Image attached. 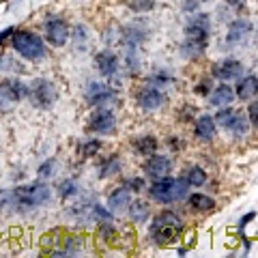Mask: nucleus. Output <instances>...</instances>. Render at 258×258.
I'll use <instances>...</instances> for the list:
<instances>
[{"instance_id": "obj_1", "label": "nucleus", "mask_w": 258, "mask_h": 258, "mask_svg": "<svg viewBox=\"0 0 258 258\" xmlns=\"http://www.w3.org/2000/svg\"><path fill=\"white\" fill-rule=\"evenodd\" d=\"M209 35H211V22L207 13H194L185 24V37H183V56L185 58H198L203 56L209 45Z\"/></svg>"}, {"instance_id": "obj_2", "label": "nucleus", "mask_w": 258, "mask_h": 258, "mask_svg": "<svg viewBox=\"0 0 258 258\" xmlns=\"http://www.w3.org/2000/svg\"><path fill=\"white\" fill-rule=\"evenodd\" d=\"M52 198V189L45 183H28V185H20L11 191H5L0 196V205L11 203L13 207H22V209H37L50 203Z\"/></svg>"}, {"instance_id": "obj_3", "label": "nucleus", "mask_w": 258, "mask_h": 258, "mask_svg": "<svg viewBox=\"0 0 258 258\" xmlns=\"http://www.w3.org/2000/svg\"><path fill=\"white\" fill-rule=\"evenodd\" d=\"M183 228H185V224L174 211H159L151 222L149 237L153 239V243L168 245V243H174L181 237Z\"/></svg>"}, {"instance_id": "obj_4", "label": "nucleus", "mask_w": 258, "mask_h": 258, "mask_svg": "<svg viewBox=\"0 0 258 258\" xmlns=\"http://www.w3.org/2000/svg\"><path fill=\"white\" fill-rule=\"evenodd\" d=\"M189 191V183L185 176L181 179H172V176H164V179H157L153 181V185L149 187V194L153 200H157L161 205H172V203H179L187 196Z\"/></svg>"}, {"instance_id": "obj_5", "label": "nucleus", "mask_w": 258, "mask_h": 258, "mask_svg": "<svg viewBox=\"0 0 258 258\" xmlns=\"http://www.w3.org/2000/svg\"><path fill=\"white\" fill-rule=\"evenodd\" d=\"M11 43H13V50L18 52L22 58L32 60V62L43 60L47 54L43 39L35 35L32 30H15L11 35Z\"/></svg>"}, {"instance_id": "obj_6", "label": "nucleus", "mask_w": 258, "mask_h": 258, "mask_svg": "<svg viewBox=\"0 0 258 258\" xmlns=\"http://www.w3.org/2000/svg\"><path fill=\"white\" fill-rule=\"evenodd\" d=\"M215 123L224 127L226 132H230L232 136H237V138H243L249 129V118L241 110H235L230 106L220 108V112L215 114Z\"/></svg>"}, {"instance_id": "obj_7", "label": "nucleus", "mask_w": 258, "mask_h": 258, "mask_svg": "<svg viewBox=\"0 0 258 258\" xmlns=\"http://www.w3.org/2000/svg\"><path fill=\"white\" fill-rule=\"evenodd\" d=\"M30 101L32 106L41 108V110H50L54 103H56V97H58V91H56V84L52 80H45V78H39L30 84Z\"/></svg>"}, {"instance_id": "obj_8", "label": "nucleus", "mask_w": 258, "mask_h": 258, "mask_svg": "<svg viewBox=\"0 0 258 258\" xmlns=\"http://www.w3.org/2000/svg\"><path fill=\"white\" fill-rule=\"evenodd\" d=\"M30 93V86H26L18 78L0 80V108H11L13 103H20L26 99Z\"/></svg>"}, {"instance_id": "obj_9", "label": "nucleus", "mask_w": 258, "mask_h": 258, "mask_svg": "<svg viewBox=\"0 0 258 258\" xmlns=\"http://www.w3.org/2000/svg\"><path fill=\"white\" fill-rule=\"evenodd\" d=\"M114 129H116V116L110 108L101 106L88 118V132H93L97 136H110V134H114Z\"/></svg>"}, {"instance_id": "obj_10", "label": "nucleus", "mask_w": 258, "mask_h": 258, "mask_svg": "<svg viewBox=\"0 0 258 258\" xmlns=\"http://www.w3.org/2000/svg\"><path fill=\"white\" fill-rule=\"evenodd\" d=\"M136 103H138V108L147 110V112H153V110H159L166 103V95L161 93L159 86L147 84V86H142L140 91L136 93Z\"/></svg>"}, {"instance_id": "obj_11", "label": "nucleus", "mask_w": 258, "mask_h": 258, "mask_svg": "<svg viewBox=\"0 0 258 258\" xmlns=\"http://www.w3.org/2000/svg\"><path fill=\"white\" fill-rule=\"evenodd\" d=\"M84 97L88 106H106V103L116 99V91L106 82H91L86 86Z\"/></svg>"}, {"instance_id": "obj_12", "label": "nucleus", "mask_w": 258, "mask_h": 258, "mask_svg": "<svg viewBox=\"0 0 258 258\" xmlns=\"http://www.w3.org/2000/svg\"><path fill=\"white\" fill-rule=\"evenodd\" d=\"M144 172H147V176L153 179V181L164 179V176H170L172 159L168 155H157V153H153V155H149V159L144 161Z\"/></svg>"}, {"instance_id": "obj_13", "label": "nucleus", "mask_w": 258, "mask_h": 258, "mask_svg": "<svg viewBox=\"0 0 258 258\" xmlns=\"http://www.w3.org/2000/svg\"><path fill=\"white\" fill-rule=\"evenodd\" d=\"M69 24L62 18H50L45 22V39L50 41L54 47H62L69 39Z\"/></svg>"}, {"instance_id": "obj_14", "label": "nucleus", "mask_w": 258, "mask_h": 258, "mask_svg": "<svg viewBox=\"0 0 258 258\" xmlns=\"http://www.w3.org/2000/svg\"><path fill=\"white\" fill-rule=\"evenodd\" d=\"M95 64H97V71L103 76V78H116L118 76V69H120V60L114 52L110 50H101L99 54L95 56Z\"/></svg>"}, {"instance_id": "obj_15", "label": "nucleus", "mask_w": 258, "mask_h": 258, "mask_svg": "<svg viewBox=\"0 0 258 258\" xmlns=\"http://www.w3.org/2000/svg\"><path fill=\"white\" fill-rule=\"evenodd\" d=\"M249 32H252V22L245 20V18H237L235 22H230L224 43L230 45V47L232 45H239V43H243L245 39L249 37Z\"/></svg>"}, {"instance_id": "obj_16", "label": "nucleus", "mask_w": 258, "mask_h": 258, "mask_svg": "<svg viewBox=\"0 0 258 258\" xmlns=\"http://www.w3.org/2000/svg\"><path fill=\"white\" fill-rule=\"evenodd\" d=\"M213 76L220 80V82H230V80H239L241 78V71H243V64L235 58H226L213 64Z\"/></svg>"}, {"instance_id": "obj_17", "label": "nucleus", "mask_w": 258, "mask_h": 258, "mask_svg": "<svg viewBox=\"0 0 258 258\" xmlns=\"http://www.w3.org/2000/svg\"><path fill=\"white\" fill-rule=\"evenodd\" d=\"M132 205V189L127 185H120L108 196V209L112 213H123Z\"/></svg>"}, {"instance_id": "obj_18", "label": "nucleus", "mask_w": 258, "mask_h": 258, "mask_svg": "<svg viewBox=\"0 0 258 258\" xmlns=\"http://www.w3.org/2000/svg\"><path fill=\"white\" fill-rule=\"evenodd\" d=\"M194 134H196L198 140H205V142H211L217 134V123L213 116L203 114L196 118V127H194Z\"/></svg>"}, {"instance_id": "obj_19", "label": "nucleus", "mask_w": 258, "mask_h": 258, "mask_svg": "<svg viewBox=\"0 0 258 258\" xmlns=\"http://www.w3.org/2000/svg\"><path fill=\"white\" fill-rule=\"evenodd\" d=\"M235 97H237V93L232 91V86L222 82L220 86L213 88L211 95H209V101H211V106H215V108H224V106H230V103L235 101Z\"/></svg>"}, {"instance_id": "obj_20", "label": "nucleus", "mask_w": 258, "mask_h": 258, "mask_svg": "<svg viewBox=\"0 0 258 258\" xmlns=\"http://www.w3.org/2000/svg\"><path fill=\"white\" fill-rule=\"evenodd\" d=\"M144 39H147V30L140 28L138 24H132V26H125L123 30H120V41H123V45L140 47L144 43Z\"/></svg>"}, {"instance_id": "obj_21", "label": "nucleus", "mask_w": 258, "mask_h": 258, "mask_svg": "<svg viewBox=\"0 0 258 258\" xmlns=\"http://www.w3.org/2000/svg\"><path fill=\"white\" fill-rule=\"evenodd\" d=\"M235 93H237L239 99H243V101L256 97V95H258V78H256V76H247V78H243V80H239Z\"/></svg>"}, {"instance_id": "obj_22", "label": "nucleus", "mask_w": 258, "mask_h": 258, "mask_svg": "<svg viewBox=\"0 0 258 258\" xmlns=\"http://www.w3.org/2000/svg\"><path fill=\"white\" fill-rule=\"evenodd\" d=\"M132 147H134V151L138 153V155L149 157V155H153V153H157L159 142H157L155 136H140V138H136L132 142Z\"/></svg>"}, {"instance_id": "obj_23", "label": "nucleus", "mask_w": 258, "mask_h": 258, "mask_svg": "<svg viewBox=\"0 0 258 258\" xmlns=\"http://www.w3.org/2000/svg\"><path fill=\"white\" fill-rule=\"evenodd\" d=\"M129 217L136 222V224H144L149 220V215H151V209L147 203H142V200H132V205H129Z\"/></svg>"}, {"instance_id": "obj_24", "label": "nucleus", "mask_w": 258, "mask_h": 258, "mask_svg": "<svg viewBox=\"0 0 258 258\" xmlns=\"http://www.w3.org/2000/svg\"><path fill=\"white\" fill-rule=\"evenodd\" d=\"M189 207L194 211H203V213H209L215 209V200L207 194H191L189 196Z\"/></svg>"}, {"instance_id": "obj_25", "label": "nucleus", "mask_w": 258, "mask_h": 258, "mask_svg": "<svg viewBox=\"0 0 258 258\" xmlns=\"http://www.w3.org/2000/svg\"><path fill=\"white\" fill-rule=\"evenodd\" d=\"M123 60H125V67L129 74H138L140 71V54H138V47L136 45H125Z\"/></svg>"}, {"instance_id": "obj_26", "label": "nucleus", "mask_w": 258, "mask_h": 258, "mask_svg": "<svg viewBox=\"0 0 258 258\" xmlns=\"http://www.w3.org/2000/svg\"><path fill=\"white\" fill-rule=\"evenodd\" d=\"M120 166H123V164H120L118 155H116V153H112V155H108L106 159H103V164L99 166V179H106V176L118 172Z\"/></svg>"}, {"instance_id": "obj_27", "label": "nucleus", "mask_w": 258, "mask_h": 258, "mask_svg": "<svg viewBox=\"0 0 258 258\" xmlns=\"http://www.w3.org/2000/svg\"><path fill=\"white\" fill-rule=\"evenodd\" d=\"M185 179H187V183L194 185V187H200V185L207 183V172L200 166H189L187 170H185Z\"/></svg>"}, {"instance_id": "obj_28", "label": "nucleus", "mask_w": 258, "mask_h": 258, "mask_svg": "<svg viewBox=\"0 0 258 258\" xmlns=\"http://www.w3.org/2000/svg\"><path fill=\"white\" fill-rule=\"evenodd\" d=\"M174 82V76L172 74H168L166 69H157V71H153L151 78H149V84H155V86H168V84H172Z\"/></svg>"}, {"instance_id": "obj_29", "label": "nucleus", "mask_w": 258, "mask_h": 258, "mask_svg": "<svg viewBox=\"0 0 258 258\" xmlns=\"http://www.w3.org/2000/svg\"><path fill=\"white\" fill-rule=\"evenodd\" d=\"M101 147H103V142H101V140H97V138L86 140V142H84V147H82V157H95L97 153L101 151Z\"/></svg>"}, {"instance_id": "obj_30", "label": "nucleus", "mask_w": 258, "mask_h": 258, "mask_svg": "<svg viewBox=\"0 0 258 258\" xmlns=\"http://www.w3.org/2000/svg\"><path fill=\"white\" fill-rule=\"evenodd\" d=\"M54 170H56V159H45L41 166H39L37 174L41 176V179H50V176H54Z\"/></svg>"}, {"instance_id": "obj_31", "label": "nucleus", "mask_w": 258, "mask_h": 258, "mask_svg": "<svg viewBox=\"0 0 258 258\" xmlns=\"http://www.w3.org/2000/svg\"><path fill=\"white\" fill-rule=\"evenodd\" d=\"M58 194H60L62 198L76 196V194H78V183H76V181H62L60 187H58Z\"/></svg>"}, {"instance_id": "obj_32", "label": "nucleus", "mask_w": 258, "mask_h": 258, "mask_svg": "<svg viewBox=\"0 0 258 258\" xmlns=\"http://www.w3.org/2000/svg\"><path fill=\"white\" fill-rule=\"evenodd\" d=\"M129 7H132L134 11H151L153 7H155V0H129Z\"/></svg>"}, {"instance_id": "obj_33", "label": "nucleus", "mask_w": 258, "mask_h": 258, "mask_svg": "<svg viewBox=\"0 0 258 258\" xmlns=\"http://www.w3.org/2000/svg\"><path fill=\"white\" fill-rule=\"evenodd\" d=\"M211 86H213V84H211V80L205 78V80H200V82H198L196 93H198V95H203V97H207V95H211V93H213V88H211Z\"/></svg>"}, {"instance_id": "obj_34", "label": "nucleus", "mask_w": 258, "mask_h": 258, "mask_svg": "<svg viewBox=\"0 0 258 258\" xmlns=\"http://www.w3.org/2000/svg\"><path fill=\"white\" fill-rule=\"evenodd\" d=\"M13 69H22V67L15 64L11 56H3V58H0V71H13Z\"/></svg>"}, {"instance_id": "obj_35", "label": "nucleus", "mask_w": 258, "mask_h": 258, "mask_svg": "<svg viewBox=\"0 0 258 258\" xmlns=\"http://www.w3.org/2000/svg\"><path fill=\"white\" fill-rule=\"evenodd\" d=\"M247 118H249V123H252L256 129H258V101L254 103H249V110H247Z\"/></svg>"}, {"instance_id": "obj_36", "label": "nucleus", "mask_w": 258, "mask_h": 258, "mask_svg": "<svg viewBox=\"0 0 258 258\" xmlns=\"http://www.w3.org/2000/svg\"><path fill=\"white\" fill-rule=\"evenodd\" d=\"M125 185L132 191H142L144 189V179H140V176H134V179H129Z\"/></svg>"}, {"instance_id": "obj_37", "label": "nucleus", "mask_w": 258, "mask_h": 258, "mask_svg": "<svg viewBox=\"0 0 258 258\" xmlns=\"http://www.w3.org/2000/svg\"><path fill=\"white\" fill-rule=\"evenodd\" d=\"M226 3H228L232 9H237V11H241L245 7V0H226Z\"/></svg>"}, {"instance_id": "obj_38", "label": "nucleus", "mask_w": 258, "mask_h": 258, "mask_svg": "<svg viewBox=\"0 0 258 258\" xmlns=\"http://www.w3.org/2000/svg\"><path fill=\"white\" fill-rule=\"evenodd\" d=\"M254 217H256V213L252 211V213H247V215H243V220H241L239 222V226H241V230H243L245 228V226H247V222H252L254 220Z\"/></svg>"}, {"instance_id": "obj_39", "label": "nucleus", "mask_w": 258, "mask_h": 258, "mask_svg": "<svg viewBox=\"0 0 258 258\" xmlns=\"http://www.w3.org/2000/svg\"><path fill=\"white\" fill-rule=\"evenodd\" d=\"M13 32H15L13 28H7V30H3V32H0V43H3V41H5V39H7V37H9V35H13Z\"/></svg>"}, {"instance_id": "obj_40", "label": "nucleus", "mask_w": 258, "mask_h": 258, "mask_svg": "<svg viewBox=\"0 0 258 258\" xmlns=\"http://www.w3.org/2000/svg\"><path fill=\"white\" fill-rule=\"evenodd\" d=\"M198 3H209V0H198Z\"/></svg>"}, {"instance_id": "obj_41", "label": "nucleus", "mask_w": 258, "mask_h": 258, "mask_svg": "<svg viewBox=\"0 0 258 258\" xmlns=\"http://www.w3.org/2000/svg\"><path fill=\"white\" fill-rule=\"evenodd\" d=\"M0 3H5V0H0Z\"/></svg>"}]
</instances>
